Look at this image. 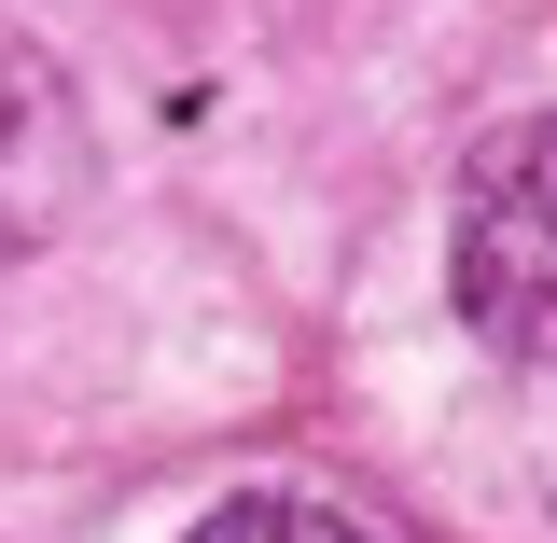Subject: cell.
Segmentation results:
<instances>
[{"label": "cell", "instance_id": "cell-1", "mask_svg": "<svg viewBox=\"0 0 557 543\" xmlns=\"http://www.w3.org/2000/svg\"><path fill=\"white\" fill-rule=\"evenodd\" d=\"M446 279L487 348H557V112L474 139L460 168V223H446Z\"/></svg>", "mask_w": 557, "mask_h": 543}, {"label": "cell", "instance_id": "cell-2", "mask_svg": "<svg viewBox=\"0 0 557 543\" xmlns=\"http://www.w3.org/2000/svg\"><path fill=\"white\" fill-rule=\"evenodd\" d=\"M84 98H70V70L28 42V28H0V266H28L42 237H57L70 209H84Z\"/></svg>", "mask_w": 557, "mask_h": 543}, {"label": "cell", "instance_id": "cell-3", "mask_svg": "<svg viewBox=\"0 0 557 543\" xmlns=\"http://www.w3.org/2000/svg\"><path fill=\"white\" fill-rule=\"evenodd\" d=\"M182 543H391V530H362V516L321 502V488H223Z\"/></svg>", "mask_w": 557, "mask_h": 543}]
</instances>
